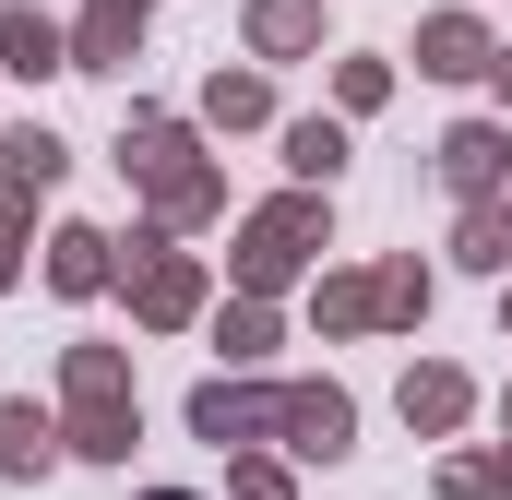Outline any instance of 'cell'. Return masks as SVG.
I'll return each mask as SVG.
<instances>
[{"label": "cell", "mask_w": 512, "mask_h": 500, "mask_svg": "<svg viewBox=\"0 0 512 500\" xmlns=\"http://www.w3.org/2000/svg\"><path fill=\"white\" fill-rule=\"evenodd\" d=\"M0 60H12V72H60V36H48L36 12H0Z\"/></svg>", "instance_id": "3"}, {"label": "cell", "mask_w": 512, "mask_h": 500, "mask_svg": "<svg viewBox=\"0 0 512 500\" xmlns=\"http://www.w3.org/2000/svg\"><path fill=\"white\" fill-rule=\"evenodd\" d=\"M12 239H24V215H0V274H12Z\"/></svg>", "instance_id": "14"}, {"label": "cell", "mask_w": 512, "mask_h": 500, "mask_svg": "<svg viewBox=\"0 0 512 500\" xmlns=\"http://www.w3.org/2000/svg\"><path fill=\"white\" fill-rule=\"evenodd\" d=\"M441 155H453V179H465V191H477V179H489V167H501V131H453V143H441Z\"/></svg>", "instance_id": "9"}, {"label": "cell", "mask_w": 512, "mask_h": 500, "mask_svg": "<svg viewBox=\"0 0 512 500\" xmlns=\"http://www.w3.org/2000/svg\"><path fill=\"white\" fill-rule=\"evenodd\" d=\"M274 429H286L298 453H346V429H358V417H346V393H286V405H274Z\"/></svg>", "instance_id": "1"}, {"label": "cell", "mask_w": 512, "mask_h": 500, "mask_svg": "<svg viewBox=\"0 0 512 500\" xmlns=\"http://www.w3.org/2000/svg\"><path fill=\"white\" fill-rule=\"evenodd\" d=\"M286 155H298L310 179H334V167H346V131H334V120H298V131H286Z\"/></svg>", "instance_id": "6"}, {"label": "cell", "mask_w": 512, "mask_h": 500, "mask_svg": "<svg viewBox=\"0 0 512 500\" xmlns=\"http://www.w3.org/2000/svg\"><path fill=\"white\" fill-rule=\"evenodd\" d=\"M155 500H179V489H155Z\"/></svg>", "instance_id": "15"}, {"label": "cell", "mask_w": 512, "mask_h": 500, "mask_svg": "<svg viewBox=\"0 0 512 500\" xmlns=\"http://www.w3.org/2000/svg\"><path fill=\"white\" fill-rule=\"evenodd\" d=\"M143 310H155V322H167V310H191V274H179V262H155V274H143Z\"/></svg>", "instance_id": "11"}, {"label": "cell", "mask_w": 512, "mask_h": 500, "mask_svg": "<svg viewBox=\"0 0 512 500\" xmlns=\"http://www.w3.org/2000/svg\"><path fill=\"white\" fill-rule=\"evenodd\" d=\"M0 155H12V191H48V179H60V143H48V131H12Z\"/></svg>", "instance_id": "5"}, {"label": "cell", "mask_w": 512, "mask_h": 500, "mask_svg": "<svg viewBox=\"0 0 512 500\" xmlns=\"http://www.w3.org/2000/svg\"><path fill=\"white\" fill-rule=\"evenodd\" d=\"M48 453H60L48 417H36V405H0V477H48Z\"/></svg>", "instance_id": "2"}, {"label": "cell", "mask_w": 512, "mask_h": 500, "mask_svg": "<svg viewBox=\"0 0 512 500\" xmlns=\"http://www.w3.org/2000/svg\"><path fill=\"white\" fill-rule=\"evenodd\" d=\"M489 48H477V24H429V72H477Z\"/></svg>", "instance_id": "8"}, {"label": "cell", "mask_w": 512, "mask_h": 500, "mask_svg": "<svg viewBox=\"0 0 512 500\" xmlns=\"http://www.w3.org/2000/svg\"><path fill=\"white\" fill-rule=\"evenodd\" d=\"M453 405H465V393H453V381H441V370H429V381H405V417H429V429H441Z\"/></svg>", "instance_id": "12"}, {"label": "cell", "mask_w": 512, "mask_h": 500, "mask_svg": "<svg viewBox=\"0 0 512 500\" xmlns=\"http://www.w3.org/2000/svg\"><path fill=\"white\" fill-rule=\"evenodd\" d=\"M48 274H60V286H72V298H84V286H96V274H108V239H96V227H72V239H60V262H48Z\"/></svg>", "instance_id": "7"}, {"label": "cell", "mask_w": 512, "mask_h": 500, "mask_svg": "<svg viewBox=\"0 0 512 500\" xmlns=\"http://www.w3.org/2000/svg\"><path fill=\"white\" fill-rule=\"evenodd\" d=\"M131 24H143V0H96V60H120Z\"/></svg>", "instance_id": "13"}, {"label": "cell", "mask_w": 512, "mask_h": 500, "mask_svg": "<svg viewBox=\"0 0 512 500\" xmlns=\"http://www.w3.org/2000/svg\"><path fill=\"white\" fill-rule=\"evenodd\" d=\"M298 239H310V215H298V203H286V215H262V227H251V274H286Z\"/></svg>", "instance_id": "4"}, {"label": "cell", "mask_w": 512, "mask_h": 500, "mask_svg": "<svg viewBox=\"0 0 512 500\" xmlns=\"http://www.w3.org/2000/svg\"><path fill=\"white\" fill-rule=\"evenodd\" d=\"M251 24H262V48H298V36H310V0H262Z\"/></svg>", "instance_id": "10"}]
</instances>
